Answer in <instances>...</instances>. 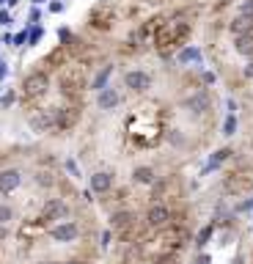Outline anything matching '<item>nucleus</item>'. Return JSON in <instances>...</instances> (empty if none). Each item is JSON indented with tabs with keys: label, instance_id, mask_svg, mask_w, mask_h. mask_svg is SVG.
<instances>
[{
	"label": "nucleus",
	"instance_id": "393cba45",
	"mask_svg": "<svg viewBox=\"0 0 253 264\" xmlns=\"http://www.w3.org/2000/svg\"><path fill=\"white\" fill-rule=\"evenodd\" d=\"M66 171L72 173V179H80V168H77L75 160H66Z\"/></svg>",
	"mask_w": 253,
	"mask_h": 264
},
{
	"label": "nucleus",
	"instance_id": "7c9ffc66",
	"mask_svg": "<svg viewBox=\"0 0 253 264\" xmlns=\"http://www.w3.org/2000/svg\"><path fill=\"white\" fill-rule=\"evenodd\" d=\"M226 108H228V116H234V113H237V102H234V99H228Z\"/></svg>",
	"mask_w": 253,
	"mask_h": 264
},
{
	"label": "nucleus",
	"instance_id": "1a4fd4ad",
	"mask_svg": "<svg viewBox=\"0 0 253 264\" xmlns=\"http://www.w3.org/2000/svg\"><path fill=\"white\" fill-rule=\"evenodd\" d=\"M228 31H231L237 39H239V36H248V33H253V19L251 17H242V14H237V17L231 19Z\"/></svg>",
	"mask_w": 253,
	"mask_h": 264
},
{
	"label": "nucleus",
	"instance_id": "cd10ccee",
	"mask_svg": "<svg viewBox=\"0 0 253 264\" xmlns=\"http://www.w3.org/2000/svg\"><path fill=\"white\" fill-rule=\"evenodd\" d=\"M25 42H28L25 31H22V33H17V36H14V47H25Z\"/></svg>",
	"mask_w": 253,
	"mask_h": 264
},
{
	"label": "nucleus",
	"instance_id": "2f4dec72",
	"mask_svg": "<svg viewBox=\"0 0 253 264\" xmlns=\"http://www.w3.org/2000/svg\"><path fill=\"white\" fill-rule=\"evenodd\" d=\"M39 17H42V14H39V9H31V22H39Z\"/></svg>",
	"mask_w": 253,
	"mask_h": 264
},
{
	"label": "nucleus",
	"instance_id": "5701e85b",
	"mask_svg": "<svg viewBox=\"0 0 253 264\" xmlns=\"http://www.w3.org/2000/svg\"><path fill=\"white\" fill-rule=\"evenodd\" d=\"M239 14L253 19V0H242V3H239Z\"/></svg>",
	"mask_w": 253,
	"mask_h": 264
},
{
	"label": "nucleus",
	"instance_id": "f03ea898",
	"mask_svg": "<svg viewBox=\"0 0 253 264\" xmlns=\"http://www.w3.org/2000/svg\"><path fill=\"white\" fill-rule=\"evenodd\" d=\"M50 237L55 239V242H75V239L80 237V226H77L75 220H61L58 226L50 229Z\"/></svg>",
	"mask_w": 253,
	"mask_h": 264
},
{
	"label": "nucleus",
	"instance_id": "423d86ee",
	"mask_svg": "<svg viewBox=\"0 0 253 264\" xmlns=\"http://www.w3.org/2000/svg\"><path fill=\"white\" fill-rule=\"evenodd\" d=\"M168 220H171V209L165 204H154L149 209V215H146V223L152 229H162V226H168Z\"/></svg>",
	"mask_w": 253,
	"mask_h": 264
},
{
	"label": "nucleus",
	"instance_id": "c756f323",
	"mask_svg": "<svg viewBox=\"0 0 253 264\" xmlns=\"http://www.w3.org/2000/svg\"><path fill=\"white\" fill-rule=\"evenodd\" d=\"M6 77H9V63L0 61V80H6Z\"/></svg>",
	"mask_w": 253,
	"mask_h": 264
},
{
	"label": "nucleus",
	"instance_id": "c85d7f7f",
	"mask_svg": "<svg viewBox=\"0 0 253 264\" xmlns=\"http://www.w3.org/2000/svg\"><path fill=\"white\" fill-rule=\"evenodd\" d=\"M242 75L248 77V80H253V58L248 61V63H245V69H242Z\"/></svg>",
	"mask_w": 253,
	"mask_h": 264
},
{
	"label": "nucleus",
	"instance_id": "9d476101",
	"mask_svg": "<svg viewBox=\"0 0 253 264\" xmlns=\"http://www.w3.org/2000/svg\"><path fill=\"white\" fill-rule=\"evenodd\" d=\"M185 105H187V110H190V113L201 116V113L209 110V96H206V94H195V96H190Z\"/></svg>",
	"mask_w": 253,
	"mask_h": 264
},
{
	"label": "nucleus",
	"instance_id": "2eb2a0df",
	"mask_svg": "<svg viewBox=\"0 0 253 264\" xmlns=\"http://www.w3.org/2000/svg\"><path fill=\"white\" fill-rule=\"evenodd\" d=\"M110 77H113V63H110V66H105L99 75L94 77V80H91V88L96 91V94H99V91H105V88H108V83H110Z\"/></svg>",
	"mask_w": 253,
	"mask_h": 264
},
{
	"label": "nucleus",
	"instance_id": "72a5a7b5",
	"mask_svg": "<svg viewBox=\"0 0 253 264\" xmlns=\"http://www.w3.org/2000/svg\"><path fill=\"white\" fill-rule=\"evenodd\" d=\"M102 245H110V231H102Z\"/></svg>",
	"mask_w": 253,
	"mask_h": 264
},
{
	"label": "nucleus",
	"instance_id": "20e7f679",
	"mask_svg": "<svg viewBox=\"0 0 253 264\" xmlns=\"http://www.w3.org/2000/svg\"><path fill=\"white\" fill-rule=\"evenodd\" d=\"M69 215V206L66 201H61V198H47L42 206V217L44 220H63Z\"/></svg>",
	"mask_w": 253,
	"mask_h": 264
},
{
	"label": "nucleus",
	"instance_id": "412c9836",
	"mask_svg": "<svg viewBox=\"0 0 253 264\" xmlns=\"http://www.w3.org/2000/svg\"><path fill=\"white\" fill-rule=\"evenodd\" d=\"M237 132V116H226V121H223V135L231 138Z\"/></svg>",
	"mask_w": 253,
	"mask_h": 264
},
{
	"label": "nucleus",
	"instance_id": "0eeeda50",
	"mask_svg": "<svg viewBox=\"0 0 253 264\" xmlns=\"http://www.w3.org/2000/svg\"><path fill=\"white\" fill-rule=\"evenodd\" d=\"M88 185H91V193H108V190L113 187V173H108V171H99V173H91V179H88Z\"/></svg>",
	"mask_w": 253,
	"mask_h": 264
},
{
	"label": "nucleus",
	"instance_id": "f8f14e48",
	"mask_svg": "<svg viewBox=\"0 0 253 264\" xmlns=\"http://www.w3.org/2000/svg\"><path fill=\"white\" fill-rule=\"evenodd\" d=\"M75 121H77V110L75 108H61V110H55V127L66 129V127H72Z\"/></svg>",
	"mask_w": 253,
	"mask_h": 264
},
{
	"label": "nucleus",
	"instance_id": "4468645a",
	"mask_svg": "<svg viewBox=\"0 0 253 264\" xmlns=\"http://www.w3.org/2000/svg\"><path fill=\"white\" fill-rule=\"evenodd\" d=\"M31 124H33V129L36 132H44V129H50V127H55V110H44L42 116H33L31 119Z\"/></svg>",
	"mask_w": 253,
	"mask_h": 264
},
{
	"label": "nucleus",
	"instance_id": "ddd939ff",
	"mask_svg": "<svg viewBox=\"0 0 253 264\" xmlns=\"http://www.w3.org/2000/svg\"><path fill=\"white\" fill-rule=\"evenodd\" d=\"M132 220H135V215L126 212V209H121V212H113L110 226H113V231H121V229H129V226H132Z\"/></svg>",
	"mask_w": 253,
	"mask_h": 264
},
{
	"label": "nucleus",
	"instance_id": "4c0bfd02",
	"mask_svg": "<svg viewBox=\"0 0 253 264\" xmlns=\"http://www.w3.org/2000/svg\"><path fill=\"white\" fill-rule=\"evenodd\" d=\"M39 264H58V262H39Z\"/></svg>",
	"mask_w": 253,
	"mask_h": 264
},
{
	"label": "nucleus",
	"instance_id": "58836bf2",
	"mask_svg": "<svg viewBox=\"0 0 253 264\" xmlns=\"http://www.w3.org/2000/svg\"><path fill=\"white\" fill-rule=\"evenodd\" d=\"M3 3H9V0H0V6H3Z\"/></svg>",
	"mask_w": 253,
	"mask_h": 264
},
{
	"label": "nucleus",
	"instance_id": "4be33fe9",
	"mask_svg": "<svg viewBox=\"0 0 253 264\" xmlns=\"http://www.w3.org/2000/svg\"><path fill=\"white\" fill-rule=\"evenodd\" d=\"M9 220H14V209L9 204H0V226H6Z\"/></svg>",
	"mask_w": 253,
	"mask_h": 264
},
{
	"label": "nucleus",
	"instance_id": "a878e982",
	"mask_svg": "<svg viewBox=\"0 0 253 264\" xmlns=\"http://www.w3.org/2000/svg\"><path fill=\"white\" fill-rule=\"evenodd\" d=\"M0 25L6 28V25H11V14L6 9H0Z\"/></svg>",
	"mask_w": 253,
	"mask_h": 264
},
{
	"label": "nucleus",
	"instance_id": "9b49d317",
	"mask_svg": "<svg viewBox=\"0 0 253 264\" xmlns=\"http://www.w3.org/2000/svg\"><path fill=\"white\" fill-rule=\"evenodd\" d=\"M176 61L182 63V66H190V63H201L204 55H201V50H198V47H193V44H190V47H185V50L176 55Z\"/></svg>",
	"mask_w": 253,
	"mask_h": 264
},
{
	"label": "nucleus",
	"instance_id": "a211bd4d",
	"mask_svg": "<svg viewBox=\"0 0 253 264\" xmlns=\"http://www.w3.org/2000/svg\"><path fill=\"white\" fill-rule=\"evenodd\" d=\"M234 50L239 52V55H245V58H253V33L239 36V39L234 42Z\"/></svg>",
	"mask_w": 253,
	"mask_h": 264
},
{
	"label": "nucleus",
	"instance_id": "c9c22d12",
	"mask_svg": "<svg viewBox=\"0 0 253 264\" xmlns=\"http://www.w3.org/2000/svg\"><path fill=\"white\" fill-rule=\"evenodd\" d=\"M63 264H83V262H77V259H72V262H63Z\"/></svg>",
	"mask_w": 253,
	"mask_h": 264
},
{
	"label": "nucleus",
	"instance_id": "f3484780",
	"mask_svg": "<svg viewBox=\"0 0 253 264\" xmlns=\"http://www.w3.org/2000/svg\"><path fill=\"white\" fill-rule=\"evenodd\" d=\"M228 154H231V149H218V152L212 154V160L206 162V168L201 171V176H206L209 171H218V168H220V162H226V160H228Z\"/></svg>",
	"mask_w": 253,
	"mask_h": 264
},
{
	"label": "nucleus",
	"instance_id": "dca6fc26",
	"mask_svg": "<svg viewBox=\"0 0 253 264\" xmlns=\"http://www.w3.org/2000/svg\"><path fill=\"white\" fill-rule=\"evenodd\" d=\"M154 176H157V173H154L149 165H141V168L132 171V182H135V185H154Z\"/></svg>",
	"mask_w": 253,
	"mask_h": 264
},
{
	"label": "nucleus",
	"instance_id": "6e6552de",
	"mask_svg": "<svg viewBox=\"0 0 253 264\" xmlns=\"http://www.w3.org/2000/svg\"><path fill=\"white\" fill-rule=\"evenodd\" d=\"M116 105H118V91L113 88V85H108L105 91L96 94V108H99V110H113Z\"/></svg>",
	"mask_w": 253,
	"mask_h": 264
},
{
	"label": "nucleus",
	"instance_id": "e433bc0d",
	"mask_svg": "<svg viewBox=\"0 0 253 264\" xmlns=\"http://www.w3.org/2000/svg\"><path fill=\"white\" fill-rule=\"evenodd\" d=\"M33 3H36V6H42V3H47V0H33Z\"/></svg>",
	"mask_w": 253,
	"mask_h": 264
},
{
	"label": "nucleus",
	"instance_id": "aec40b11",
	"mask_svg": "<svg viewBox=\"0 0 253 264\" xmlns=\"http://www.w3.org/2000/svg\"><path fill=\"white\" fill-rule=\"evenodd\" d=\"M212 234H215V226H212V223H209V226H204V231L198 234V239H195V245L204 248V245H206V242L212 239Z\"/></svg>",
	"mask_w": 253,
	"mask_h": 264
},
{
	"label": "nucleus",
	"instance_id": "7ed1b4c3",
	"mask_svg": "<svg viewBox=\"0 0 253 264\" xmlns=\"http://www.w3.org/2000/svg\"><path fill=\"white\" fill-rule=\"evenodd\" d=\"M124 85L129 88V91L143 94V91L152 88V77L146 75V72H141V69H132V72H126V75H124Z\"/></svg>",
	"mask_w": 253,
	"mask_h": 264
},
{
	"label": "nucleus",
	"instance_id": "6ab92c4d",
	"mask_svg": "<svg viewBox=\"0 0 253 264\" xmlns=\"http://www.w3.org/2000/svg\"><path fill=\"white\" fill-rule=\"evenodd\" d=\"M42 36H44V28H31V31H28V47H36V44L42 42Z\"/></svg>",
	"mask_w": 253,
	"mask_h": 264
},
{
	"label": "nucleus",
	"instance_id": "bb28decb",
	"mask_svg": "<svg viewBox=\"0 0 253 264\" xmlns=\"http://www.w3.org/2000/svg\"><path fill=\"white\" fill-rule=\"evenodd\" d=\"M47 9H50L52 14H61V11H63V3H61V0H52V3L47 6Z\"/></svg>",
	"mask_w": 253,
	"mask_h": 264
},
{
	"label": "nucleus",
	"instance_id": "473e14b6",
	"mask_svg": "<svg viewBox=\"0 0 253 264\" xmlns=\"http://www.w3.org/2000/svg\"><path fill=\"white\" fill-rule=\"evenodd\" d=\"M204 83H215V75L212 72H204Z\"/></svg>",
	"mask_w": 253,
	"mask_h": 264
},
{
	"label": "nucleus",
	"instance_id": "f704fd0d",
	"mask_svg": "<svg viewBox=\"0 0 253 264\" xmlns=\"http://www.w3.org/2000/svg\"><path fill=\"white\" fill-rule=\"evenodd\" d=\"M198 264H209V256L204 253V256H198Z\"/></svg>",
	"mask_w": 253,
	"mask_h": 264
},
{
	"label": "nucleus",
	"instance_id": "b1692460",
	"mask_svg": "<svg viewBox=\"0 0 253 264\" xmlns=\"http://www.w3.org/2000/svg\"><path fill=\"white\" fill-rule=\"evenodd\" d=\"M14 102H17V94H14V91H6V94L0 96V105H3V108H11Z\"/></svg>",
	"mask_w": 253,
	"mask_h": 264
},
{
	"label": "nucleus",
	"instance_id": "39448f33",
	"mask_svg": "<svg viewBox=\"0 0 253 264\" xmlns=\"http://www.w3.org/2000/svg\"><path fill=\"white\" fill-rule=\"evenodd\" d=\"M22 185V173H19L17 168H6L0 171V193L3 196H9V193H14V190Z\"/></svg>",
	"mask_w": 253,
	"mask_h": 264
},
{
	"label": "nucleus",
	"instance_id": "f257e3e1",
	"mask_svg": "<svg viewBox=\"0 0 253 264\" xmlns=\"http://www.w3.org/2000/svg\"><path fill=\"white\" fill-rule=\"evenodd\" d=\"M47 88H50V77L44 75V72H31V75L22 80V91H25V96H31V99L44 96Z\"/></svg>",
	"mask_w": 253,
	"mask_h": 264
}]
</instances>
